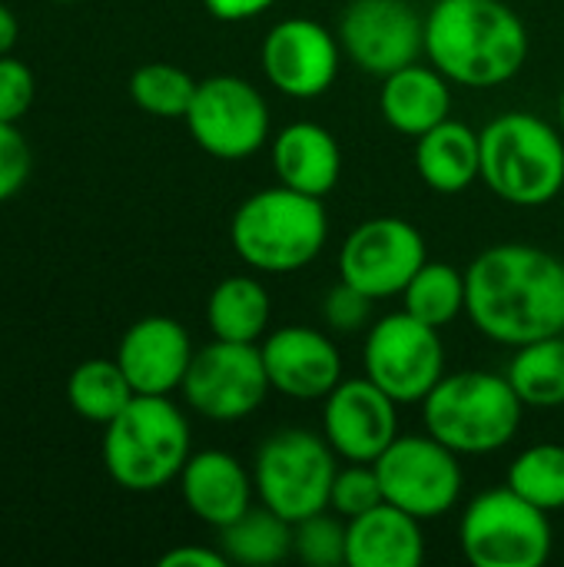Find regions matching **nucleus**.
<instances>
[{"label": "nucleus", "mask_w": 564, "mask_h": 567, "mask_svg": "<svg viewBox=\"0 0 564 567\" xmlns=\"http://www.w3.org/2000/svg\"><path fill=\"white\" fill-rule=\"evenodd\" d=\"M465 312L502 346H529L564 332V262L548 249L502 243L465 269Z\"/></svg>", "instance_id": "nucleus-1"}, {"label": "nucleus", "mask_w": 564, "mask_h": 567, "mask_svg": "<svg viewBox=\"0 0 564 567\" xmlns=\"http://www.w3.org/2000/svg\"><path fill=\"white\" fill-rule=\"evenodd\" d=\"M425 53L459 86H499L529 60V30L502 0H435Z\"/></svg>", "instance_id": "nucleus-2"}, {"label": "nucleus", "mask_w": 564, "mask_h": 567, "mask_svg": "<svg viewBox=\"0 0 564 567\" xmlns=\"http://www.w3.org/2000/svg\"><path fill=\"white\" fill-rule=\"evenodd\" d=\"M326 239L329 219L322 199L283 183L243 199L229 223L236 256L259 272H296L322 252Z\"/></svg>", "instance_id": "nucleus-3"}, {"label": "nucleus", "mask_w": 564, "mask_h": 567, "mask_svg": "<svg viewBox=\"0 0 564 567\" xmlns=\"http://www.w3.org/2000/svg\"><path fill=\"white\" fill-rule=\"evenodd\" d=\"M522 399L509 375L459 372L442 375L422 399V422L429 435L459 455H489L505 449L522 425Z\"/></svg>", "instance_id": "nucleus-4"}, {"label": "nucleus", "mask_w": 564, "mask_h": 567, "mask_svg": "<svg viewBox=\"0 0 564 567\" xmlns=\"http://www.w3.org/2000/svg\"><path fill=\"white\" fill-rule=\"evenodd\" d=\"M103 429V465L126 492L170 485L189 458V422L166 395H133Z\"/></svg>", "instance_id": "nucleus-5"}, {"label": "nucleus", "mask_w": 564, "mask_h": 567, "mask_svg": "<svg viewBox=\"0 0 564 567\" xmlns=\"http://www.w3.org/2000/svg\"><path fill=\"white\" fill-rule=\"evenodd\" d=\"M482 179L512 206H545L564 186L562 133L535 113H502L482 133Z\"/></svg>", "instance_id": "nucleus-6"}, {"label": "nucleus", "mask_w": 564, "mask_h": 567, "mask_svg": "<svg viewBox=\"0 0 564 567\" xmlns=\"http://www.w3.org/2000/svg\"><path fill=\"white\" fill-rule=\"evenodd\" d=\"M336 452L326 439L306 429H283L256 452V495L286 522H302L329 508L336 482Z\"/></svg>", "instance_id": "nucleus-7"}, {"label": "nucleus", "mask_w": 564, "mask_h": 567, "mask_svg": "<svg viewBox=\"0 0 564 567\" xmlns=\"http://www.w3.org/2000/svg\"><path fill=\"white\" fill-rule=\"evenodd\" d=\"M462 551L475 567H542L552 555L548 512L519 492L492 488L462 515Z\"/></svg>", "instance_id": "nucleus-8"}, {"label": "nucleus", "mask_w": 564, "mask_h": 567, "mask_svg": "<svg viewBox=\"0 0 564 567\" xmlns=\"http://www.w3.org/2000/svg\"><path fill=\"white\" fill-rule=\"evenodd\" d=\"M372 465L386 502L419 522L442 518L459 502V452L442 445L435 435H399Z\"/></svg>", "instance_id": "nucleus-9"}, {"label": "nucleus", "mask_w": 564, "mask_h": 567, "mask_svg": "<svg viewBox=\"0 0 564 567\" xmlns=\"http://www.w3.org/2000/svg\"><path fill=\"white\" fill-rule=\"evenodd\" d=\"M366 375L396 402H422L445 375V349L435 326L409 312L379 319L362 349Z\"/></svg>", "instance_id": "nucleus-10"}, {"label": "nucleus", "mask_w": 564, "mask_h": 567, "mask_svg": "<svg viewBox=\"0 0 564 567\" xmlns=\"http://www.w3.org/2000/svg\"><path fill=\"white\" fill-rule=\"evenodd\" d=\"M269 389V372L256 342L213 339L206 349L193 352L183 379L189 409L213 422H239L253 415L266 402Z\"/></svg>", "instance_id": "nucleus-11"}, {"label": "nucleus", "mask_w": 564, "mask_h": 567, "mask_svg": "<svg viewBox=\"0 0 564 567\" xmlns=\"http://www.w3.org/2000/svg\"><path fill=\"white\" fill-rule=\"evenodd\" d=\"M199 150L216 159H246L269 140V106L263 93L239 76H209L196 86L183 116Z\"/></svg>", "instance_id": "nucleus-12"}, {"label": "nucleus", "mask_w": 564, "mask_h": 567, "mask_svg": "<svg viewBox=\"0 0 564 567\" xmlns=\"http://www.w3.org/2000/svg\"><path fill=\"white\" fill-rule=\"evenodd\" d=\"M425 262L422 233L399 216H379L359 223L342 243L339 279L369 292L372 299H389L402 296Z\"/></svg>", "instance_id": "nucleus-13"}, {"label": "nucleus", "mask_w": 564, "mask_h": 567, "mask_svg": "<svg viewBox=\"0 0 564 567\" xmlns=\"http://www.w3.org/2000/svg\"><path fill=\"white\" fill-rule=\"evenodd\" d=\"M339 43L372 76H389L425 50V20L409 0H352L339 20Z\"/></svg>", "instance_id": "nucleus-14"}, {"label": "nucleus", "mask_w": 564, "mask_h": 567, "mask_svg": "<svg viewBox=\"0 0 564 567\" xmlns=\"http://www.w3.org/2000/svg\"><path fill=\"white\" fill-rule=\"evenodd\" d=\"M263 73L283 96L316 100L339 73V40L309 17L279 20L263 40Z\"/></svg>", "instance_id": "nucleus-15"}, {"label": "nucleus", "mask_w": 564, "mask_h": 567, "mask_svg": "<svg viewBox=\"0 0 564 567\" xmlns=\"http://www.w3.org/2000/svg\"><path fill=\"white\" fill-rule=\"evenodd\" d=\"M396 399L386 395L369 375L366 379H342L322 409L326 442L346 462H376L396 439H399V415Z\"/></svg>", "instance_id": "nucleus-16"}, {"label": "nucleus", "mask_w": 564, "mask_h": 567, "mask_svg": "<svg viewBox=\"0 0 564 567\" xmlns=\"http://www.w3.org/2000/svg\"><path fill=\"white\" fill-rule=\"evenodd\" d=\"M269 385L289 399H326L342 382V355L329 336L309 326H283L263 346Z\"/></svg>", "instance_id": "nucleus-17"}, {"label": "nucleus", "mask_w": 564, "mask_h": 567, "mask_svg": "<svg viewBox=\"0 0 564 567\" xmlns=\"http://www.w3.org/2000/svg\"><path fill=\"white\" fill-rule=\"evenodd\" d=\"M116 362L136 395H170L173 389H183L193 362V342L176 319L146 316L123 332Z\"/></svg>", "instance_id": "nucleus-18"}, {"label": "nucleus", "mask_w": 564, "mask_h": 567, "mask_svg": "<svg viewBox=\"0 0 564 567\" xmlns=\"http://www.w3.org/2000/svg\"><path fill=\"white\" fill-rule=\"evenodd\" d=\"M180 492L186 508L209 528H226L253 508L256 482L243 462L229 452H196L180 472Z\"/></svg>", "instance_id": "nucleus-19"}, {"label": "nucleus", "mask_w": 564, "mask_h": 567, "mask_svg": "<svg viewBox=\"0 0 564 567\" xmlns=\"http://www.w3.org/2000/svg\"><path fill=\"white\" fill-rule=\"evenodd\" d=\"M425 558L422 522L389 502L346 525L349 567H419Z\"/></svg>", "instance_id": "nucleus-20"}, {"label": "nucleus", "mask_w": 564, "mask_h": 567, "mask_svg": "<svg viewBox=\"0 0 564 567\" xmlns=\"http://www.w3.org/2000/svg\"><path fill=\"white\" fill-rule=\"evenodd\" d=\"M379 106L392 130L419 140L422 133H429L432 126H439L452 116L449 76L442 70L422 66L416 60L389 76H382Z\"/></svg>", "instance_id": "nucleus-21"}, {"label": "nucleus", "mask_w": 564, "mask_h": 567, "mask_svg": "<svg viewBox=\"0 0 564 567\" xmlns=\"http://www.w3.org/2000/svg\"><path fill=\"white\" fill-rule=\"evenodd\" d=\"M273 166L283 186L306 196H326L342 173L336 136L319 123H289L273 140Z\"/></svg>", "instance_id": "nucleus-22"}, {"label": "nucleus", "mask_w": 564, "mask_h": 567, "mask_svg": "<svg viewBox=\"0 0 564 567\" xmlns=\"http://www.w3.org/2000/svg\"><path fill=\"white\" fill-rule=\"evenodd\" d=\"M416 169L435 193H462L482 176V140L472 126L445 120L419 136Z\"/></svg>", "instance_id": "nucleus-23"}, {"label": "nucleus", "mask_w": 564, "mask_h": 567, "mask_svg": "<svg viewBox=\"0 0 564 567\" xmlns=\"http://www.w3.org/2000/svg\"><path fill=\"white\" fill-rule=\"evenodd\" d=\"M273 299L266 286L253 276L223 279L206 302V322L213 339L226 342H256L269 329Z\"/></svg>", "instance_id": "nucleus-24"}, {"label": "nucleus", "mask_w": 564, "mask_h": 567, "mask_svg": "<svg viewBox=\"0 0 564 567\" xmlns=\"http://www.w3.org/2000/svg\"><path fill=\"white\" fill-rule=\"evenodd\" d=\"M293 532H296L293 522H286L273 508L259 505L223 528L219 548L229 558V565H279L293 555Z\"/></svg>", "instance_id": "nucleus-25"}, {"label": "nucleus", "mask_w": 564, "mask_h": 567, "mask_svg": "<svg viewBox=\"0 0 564 567\" xmlns=\"http://www.w3.org/2000/svg\"><path fill=\"white\" fill-rule=\"evenodd\" d=\"M509 382L519 392L522 405L532 409H562L564 405V332L535 339L529 346H519Z\"/></svg>", "instance_id": "nucleus-26"}, {"label": "nucleus", "mask_w": 564, "mask_h": 567, "mask_svg": "<svg viewBox=\"0 0 564 567\" xmlns=\"http://www.w3.org/2000/svg\"><path fill=\"white\" fill-rule=\"evenodd\" d=\"M133 385L126 379V372L120 369L116 359H90L80 362L70 372L66 382V399L70 409L96 425H110L130 402H133Z\"/></svg>", "instance_id": "nucleus-27"}, {"label": "nucleus", "mask_w": 564, "mask_h": 567, "mask_svg": "<svg viewBox=\"0 0 564 567\" xmlns=\"http://www.w3.org/2000/svg\"><path fill=\"white\" fill-rule=\"evenodd\" d=\"M406 312L425 326H449L465 312V272L449 262H425L402 289Z\"/></svg>", "instance_id": "nucleus-28"}, {"label": "nucleus", "mask_w": 564, "mask_h": 567, "mask_svg": "<svg viewBox=\"0 0 564 567\" xmlns=\"http://www.w3.org/2000/svg\"><path fill=\"white\" fill-rule=\"evenodd\" d=\"M509 488L542 512L564 508V445H532L509 468Z\"/></svg>", "instance_id": "nucleus-29"}, {"label": "nucleus", "mask_w": 564, "mask_h": 567, "mask_svg": "<svg viewBox=\"0 0 564 567\" xmlns=\"http://www.w3.org/2000/svg\"><path fill=\"white\" fill-rule=\"evenodd\" d=\"M196 80L173 63H143L133 76H130V96L133 103L150 113V116H163V120H176L189 113V103L196 96Z\"/></svg>", "instance_id": "nucleus-30"}, {"label": "nucleus", "mask_w": 564, "mask_h": 567, "mask_svg": "<svg viewBox=\"0 0 564 567\" xmlns=\"http://www.w3.org/2000/svg\"><path fill=\"white\" fill-rule=\"evenodd\" d=\"M293 555L309 567L346 565V525L326 512H316V515L296 522Z\"/></svg>", "instance_id": "nucleus-31"}, {"label": "nucleus", "mask_w": 564, "mask_h": 567, "mask_svg": "<svg viewBox=\"0 0 564 567\" xmlns=\"http://www.w3.org/2000/svg\"><path fill=\"white\" fill-rule=\"evenodd\" d=\"M382 502H386V495H382L376 465L352 462L346 472H336L332 495H329V508L332 512H339L346 518H359V515H366L369 508H376Z\"/></svg>", "instance_id": "nucleus-32"}, {"label": "nucleus", "mask_w": 564, "mask_h": 567, "mask_svg": "<svg viewBox=\"0 0 564 567\" xmlns=\"http://www.w3.org/2000/svg\"><path fill=\"white\" fill-rule=\"evenodd\" d=\"M372 306L376 299L356 286H349L346 279H339V286L329 289L326 302H322V319L332 332L352 336L359 329H366L372 322Z\"/></svg>", "instance_id": "nucleus-33"}, {"label": "nucleus", "mask_w": 564, "mask_h": 567, "mask_svg": "<svg viewBox=\"0 0 564 567\" xmlns=\"http://www.w3.org/2000/svg\"><path fill=\"white\" fill-rule=\"evenodd\" d=\"M37 80L30 66L17 56H0V120L3 123H20L27 110L33 106Z\"/></svg>", "instance_id": "nucleus-34"}, {"label": "nucleus", "mask_w": 564, "mask_h": 567, "mask_svg": "<svg viewBox=\"0 0 564 567\" xmlns=\"http://www.w3.org/2000/svg\"><path fill=\"white\" fill-rule=\"evenodd\" d=\"M30 176V146L17 123L0 120V203L13 199Z\"/></svg>", "instance_id": "nucleus-35"}, {"label": "nucleus", "mask_w": 564, "mask_h": 567, "mask_svg": "<svg viewBox=\"0 0 564 567\" xmlns=\"http://www.w3.org/2000/svg\"><path fill=\"white\" fill-rule=\"evenodd\" d=\"M229 558L223 551L213 548H199V545H180L173 551H166L160 558V567H226Z\"/></svg>", "instance_id": "nucleus-36"}, {"label": "nucleus", "mask_w": 564, "mask_h": 567, "mask_svg": "<svg viewBox=\"0 0 564 567\" xmlns=\"http://www.w3.org/2000/svg\"><path fill=\"white\" fill-rule=\"evenodd\" d=\"M276 0H203V7L209 10V17L226 20V23H239V20H253L259 13H266Z\"/></svg>", "instance_id": "nucleus-37"}, {"label": "nucleus", "mask_w": 564, "mask_h": 567, "mask_svg": "<svg viewBox=\"0 0 564 567\" xmlns=\"http://www.w3.org/2000/svg\"><path fill=\"white\" fill-rule=\"evenodd\" d=\"M17 37H20V23L13 17V10L7 3H0V56H7L17 47Z\"/></svg>", "instance_id": "nucleus-38"}, {"label": "nucleus", "mask_w": 564, "mask_h": 567, "mask_svg": "<svg viewBox=\"0 0 564 567\" xmlns=\"http://www.w3.org/2000/svg\"><path fill=\"white\" fill-rule=\"evenodd\" d=\"M558 116H562V130H564V90H562V96H558Z\"/></svg>", "instance_id": "nucleus-39"}, {"label": "nucleus", "mask_w": 564, "mask_h": 567, "mask_svg": "<svg viewBox=\"0 0 564 567\" xmlns=\"http://www.w3.org/2000/svg\"><path fill=\"white\" fill-rule=\"evenodd\" d=\"M53 3H76V0H53Z\"/></svg>", "instance_id": "nucleus-40"}]
</instances>
